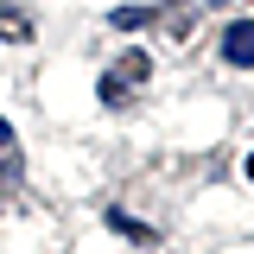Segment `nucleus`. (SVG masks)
<instances>
[{
	"instance_id": "1",
	"label": "nucleus",
	"mask_w": 254,
	"mask_h": 254,
	"mask_svg": "<svg viewBox=\"0 0 254 254\" xmlns=\"http://www.w3.org/2000/svg\"><path fill=\"white\" fill-rule=\"evenodd\" d=\"M146 76H153V51H121V58L102 70V102H108V108H121L127 89H140Z\"/></svg>"
},
{
	"instance_id": "2",
	"label": "nucleus",
	"mask_w": 254,
	"mask_h": 254,
	"mask_svg": "<svg viewBox=\"0 0 254 254\" xmlns=\"http://www.w3.org/2000/svg\"><path fill=\"white\" fill-rule=\"evenodd\" d=\"M222 58L235 64V70H254V19H235V26L222 32Z\"/></svg>"
},
{
	"instance_id": "3",
	"label": "nucleus",
	"mask_w": 254,
	"mask_h": 254,
	"mask_svg": "<svg viewBox=\"0 0 254 254\" xmlns=\"http://www.w3.org/2000/svg\"><path fill=\"white\" fill-rule=\"evenodd\" d=\"M0 38H13V45H26V38H32V19L19 13V6H6V0H0Z\"/></svg>"
},
{
	"instance_id": "4",
	"label": "nucleus",
	"mask_w": 254,
	"mask_h": 254,
	"mask_svg": "<svg viewBox=\"0 0 254 254\" xmlns=\"http://www.w3.org/2000/svg\"><path fill=\"white\" fill-rule=\"evenodd\" d=\"M108 19H115L121 32H133V26H153V6H115Z\"/></svg>"
},
{
	"instance_id": "5",
	"label": "nucleus",
	"mask_w": 254,
	"mask_h": 254,
	"mask_svg": "<svg viewBox=\"0 0 254 254\" xmlns=\"http://www.w3.org/2000/svg\"><path fill=\"white\" fill-rule=\"evenodd\" d=\"M108 222H115L121 235H133V242H153V229H146V222H133L127 210H108Z\"/></svg>"
},
{
	"instance_id": "6",
	"label": "nucleus",
	"mask_w": 254,
	"mask_h": 254,
	"mask_svg": "<svg viewBox=\"0 0 254 254\" xmlns=\"http://www.w3.org/2000/svg\"><path fill=\"white\" fill-rule=\"evenodd\" d=\"M0 146H6V153H13V127H6V121H0Z\"/></svg>"
},
{
	"instance_id": "7",
	"label": "nucleus",
	"mask_w": 254,
	"mask_h": 254,
	"mask_svg": "<svg viewBox=\"0 0 254 254\" xmlns=\"http://www.w3.org/2000/svg\"><path fill=\"white\" fill-rule=\"evenodd\" d=\"M242 172H248V178H254V153H248V165H242Z\"/></svg>"
},
{
	"instance_id": "8",
	"label": "nucleus",
	"mask_w": 254,
	"mask_h": 254,
	"mask_svg": "<svg viewBox=\"0 0 254 254\" xmlns=\"http://www.w3.org/2000/svg\"><path fill=\"white\" fill-rule=\"evenodd\" d=\"M203 6H222V0H203Z\"/></svg>"
},
{
	"instance_id": "9",
	"label": "nucleus",
	"mask_w": 254,
	"mask_h": 254,
	"mask_svg": "<svg viewBox=\"0 0 254 254\" xmlns=\"http://www.w3.org/2000/svg\"><path fill=\"white\" fill-rule=\"evenodd\" d=\"M0 153H6V146H0Z\"/></svg>"
}]
</instances>
